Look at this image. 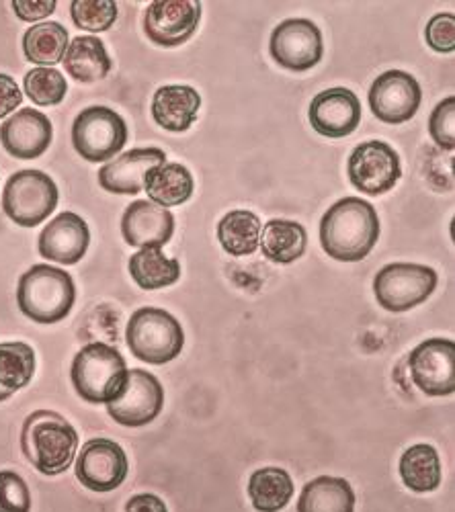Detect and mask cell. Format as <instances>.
<instances>
[{"label":"cell","instance_id":"52a82bcc","mask_svg":"<svg viewBox=\"0 0 455 512\" xmlns=\"http://www.w3.org/2000/svg\"><path fill=\"white\" fill-rule=\"evenodd\" d=\"M128 142V125L109 107H89L72 123V146L89 162H107Z\"/></svg>","mask_w":455,"mask_h":512},{"label":"cell","instance_id":"d6a6232c","mask_svg":"<svg viewBox=\"0 0 455 512\" xmlns=\"http://www.w3.org/2000/svg\"><path fill=\"white\" fill-rule=\"evenodd\" d=\"M70 17L78 29L107 31L117 21V3L113 0H74L70 3Z\"/></svg>","mask_w":455,"mask_h":512},{"label":"cell","instance_id":"603a6c76","mask_svg":"<svg viewBox=\"0 0 455 512\" xmlns=\"http://www.w3.org/2000/svg\"><path fill=\"white\" fill-rule=\"evenodd\" d=\"M144 189L148 193V201L169 209L181 205L193 195V177L189 168L179 162H164L152 168L146 175Z\"/></svg>","mask_w":455,"mask_h":512},{"label":"cell","instance_id":"e575fe53","mask_svg":"<svg viewBox=\"0 0 455 512\" xmlns=\"http://www.w3.org/2000/svg\"><path fill=\"white\" fill-rule=\"evenodd\" d=\"M0 512H31V492L25 480L9 469L0 472Z\"/></svg>","mask_w":455,"mask_h":512},{"label":"cell","instance_id":"30bf717a","mask_svg":"<svg viewBox=\"0 0 455 512\" xmlns=\"http://www.w3.org/2000/svg\"><path fill=\"white\" fill-rule=\"evenodd\" d=\"M107 406V414L121 426L128 429H140L150 424L162 412L164 406V390L156 375L144 369L128 371L126 386L121 394L111 400Z\"/></svg>","mask_w":455,"mask_h":512},{"label":"cell","instance_id":"4316f807","mask_svg":"<svg viewBox=\"0 0 455 512\" xmlns=\"http://www.w3.org/2000/svg\"><path fill=\"white\" fill-rule=\"evenodd\" d=\"M68 50V29L56 21L37 23L23 35V54L31 64L41 68L56 66Z\"/></svg>","mask_w":455,"mask_h":512},{"label":"cell","instance_id":"ac0fdd59","mask_svg":"<svg viewBox=\"0 0 455 512\" xmlns=\"http://www.w3.org/2000/svg\"><path fill=\"white\" fill-rule=\"evenodd\" d=\"M54 136L52 121L33 107L19 109L11 119L0 127V142L3 148L21 160H33L44 154Z\"/></svg>","mask_w":455,"mask_h":512},{"label":"cell","instance_id":"83f0119b","mask_svg":"<svg viewBox=\"0 0 455 512\" xmlns=\"http://www.w3.org/2000/svg\"><path fill=\"white\" fill-rule=\"evenodd\" d=\"M294 496V482L281 467H263L248 480V498L259 512H281Z\"/></svg>","mask_w":455,"mask_h":512},{"label":"cell","instance_id":"4dcf8cb0","mask_svg":"<svg viewBox=\"0 0 455 512\" xmlns=\"http://www.w3.org/2000/svg\"><path fill=\"white\" fill-rule=\"evenodd\" d=\"M35 373V351L27 343L0 345V402L29 386Z\"/></svg>","mask_w":455,"mask_h":512},{"label":"cell","instance_id":"7402d4cb","mask_svg":"<svg viewBox=\"0 0 455 512\" xmlns=\"http://www.w3.org/2000/svg\"><path fill=\"white\" fill-rule=\"evenodd\" d=\"M62 62L68 74L82 84H93L103 80L113 66L103 41L91 35L74 37Z\"/></svg>","mask_w":455,"mask_h":512},{"label":"cell","instance_id":"484cf974","mask_svg":"<svg viewBox=\"0 0 455 512\" xmlns=\"http://www.w3.org/2000/svg\"><path fill=\"white\" fill-rule=\"evenodd\" d=\"M398 469L402 484L417 494L433 492L441 484V461L431 445L421 443L408 447L400 457Z\"/></svg>","mask_w":455,"mask_h":512},{"label":"cell","instance_id":"d6986e66","mask_svg":"<svg viewBox=\"0 0 455 512\" xmlns=\"http://www.w3.org/2000/svg\"><path fill=\"white\" fill-rule=\"evenodd\" d=\"M164 162L167 154L160 148H134L99 170V185L115 195H138L144 189L146 175Z\"/></svg>","mask_w":455,"mask_h":512},{"label":"cell","instance_id":"f546056e","mask_svg":"<svg viewBox=\"0 0 455 512\" xmlns=\"http://www.w3.org/2000/svg\"><path fill=\"white\" fill-rule=\"evenodd\" d=\"M218 240L222 248L232 256L253 254L261 240V220L257 213L246 209H234L220 220Z\"/></svg>","mask_w":455,"mask_h":512},{"label":"cell","instance_id":"44dd1931","mask_svg":"<svg viewBox=\"0 0 455 512\" xmlns=\"http://www.w3.org/2000/svg\"><path fill=\"white\" fill-rule=\"evenodd\" d=\"M201 97L187 84H169L160 87L152 99V117L162 130L183 134L197 119Z\"/></svg>","mask_w":455,"mask_h":512},{"label":"cell","instance_id":"e0dca14e","mask_svg":"<svg viewBox=\"0 0 455 512\" xmlns=\"http://www.w3.org/2000/svg\"><path fill=\"white\" fill-rule=\"evenodd\" d=\"M91 232L87 222L72 211L56 216L39 234V254L60 265H76L87 254Z\"/></svg>","mask_w":455,"mask_h":512},{"label":"cell","instance_id":"d4e9b609","mask_svg":"<svg viewBox=\"0 0 455 512\" xmlns=\"http://www.w3.org/2000/svg\"><path fill=\"white\" fill-rule=\"evenodd\" d=\"M261 250L275 265H289L306 252V228L292 220H271L261 232Z\"/></svg>","mask_w":455,"mask_h":512},{"label":"cell","instance_id":"8fae6325","mask_svg":"<svg viewBox=\"0 0 455 512\" xmlns=\"http://www.w3.org/2000/svg\"><path fill=\"white\" fill-rule=\"evenodd\" d=\"M415 386L429 398H443L455 392V345L447 338H429L408 357Z\"/></svg>","mask_w":455,"mask_h":512},{"label":"cell","instance_id":"7a4b0ae2","mask_svg":"<svg viewBox=\"0 0 455 512\" xmlns=\"http://www.w3.org/2000/svg\"><path fill=\"white\" fill-rule=\"evenodd\" d=\"M78 433L54 410L31 412L21 431V451L44 476H60L74 463Z\"/></svg>","mask_w":455,"mask_h":512},{"label":"cell","instance_id":"3957f363","mask_svg":"<svg viewBox=\"0 0 455 512\" xmlns=\"http://www.w3.org/2000/svg\"><path fill=\"white\" fill-rule=\"evenodd\" d=\"M76 287L68 271L35 265L21 275L17 304L23 316L37 324L62 322L74 308Z\"/></svg>","mask_w":455,"mask_h":512},{"label":"cell","instance_id":"277c9868","mask_svg":"<svg viewBox=\"0 0 455 512\" xmlns=\"http://www.w3.org/2000/svg\"><path fill=\"white\" fill-rule=\"evenodd\" d=\"M126 359L115 347L93 343L80 349L70 367L76 394L91 404H109L126 386Z\"/></svg>","mask_w":455,"mask_h":512},{"label":"cell","instance_id":"9c48e42d","mask_svg":"<svg viewBox=\"0 0 455 512\" xmlns=\"http://www.w3.org/2000/svg\"><path fill=\"white\" fill-rule=\"evenodd\" d=\"M349 181L365 195H384L396 187L402 177L400 156L380 140L359 144L349 158Z\"/></svg>","mask_w":455,"mask_h":512},{"label":"cell","instance_id":"8d00e7d4","mask_svg":"<svg viewBox=\"0 0 455 512\" xmlns=\"http://www.w3.org/2000/svg\"><path fill=\"white\" fill-rule=\"evenodd\" d=\"M54 0H15L13 11L21 21H41L56 11Z\"/></svg>","mask_w":455,"mask_h":512},{"label":"cell","instance_id":"5b68a950","mask_svg":"<svg viewBox=\"0 0 455 512\" xmlns=\"http://www.w3.org/2000/svg\"><path fill=\"white\" fill-rule=\"evenodd\" d=\"M126 340L136 359L148 365H167L181 355L185 332L171 312L140 308L128 322Z\"/></svg>","mask_w":455,"mask_h":512},{"label":"cell","instance_id":"1f68e13d","mask_svg":"<svg viewBox=\"0 0 455 512\" xmlns=\"http://www.w3.org/2000/svg\"><path fill=\"white\" fill-rule=\"evenodd\" d=\"M23 87H25L27 97L39 107L60 105L68 93V84H66L64 74L54 68L29 70L23 78Z\"/></svg>","mask_w":455,"mask_h":512},{"label":"cell","instance_id":"74e56055","mask_svg":"<svg viewBox=\"0 0 455 512\" xmlns=\"http://www.w3.org/2000/svg\"><path fill=\"white\" fill-rule=\"evenodd\" d=\"M23 101V93L19 89V84L9 76V74H0V119L13 113Z\"/></svg>","mask_w":455,"mask_h":512},{"label":"cell","instance_id":"cb8c5ba5","mask_svg":"<svg viewBox=\"0 0 455 512\" xmlns=\"http://www.w3.org/2000/svg\"><path fill=\"white\" fill-rule=\"evenodd\" d=\"M355 492L343 478L320 476L308 482L298 500V512H353Z\"/></svg>","mask_w":455,"mask_h":512},{"label":"cell","instance_id":"ba28073f","mask_svg":"<svg viewBox=\"0 0 455 512\" xmlns=\"http://www.w3.org/2000/svg\"><path fill=\"white\" fill-rule=\"evenodd\" d=\"M435 289L437 273L425 265L392 263L374 279L378 304L392 314H402L425 304Z\"/></svg>","mask_w":455,"mask_h":512},{"label":"cell","instance_id":"7c38bea8","mask_svg":"<svg viewBox=\"0 0 455 512\" xmlns=\"http://www.w3.org/2000/svg\"><path fill=\"white\" fill-rule=\"evenodd\" d=\"M74 472L91 492H113L128 478V455L111 439H91L80 449Z\"/></svg>","mask_w":455,"mask_h":512},{"label":"cell","instance_id":"d590c367","mask_svg":"<svg viewBox=\"0 0 455 512\" xmlns=\"http://www.w3.org/2000/svg\"><path fill=\"white\" fill-rule=\"evenodd\" d=\"M427 46L437 54H451L455 50V17L451 13L435 15L425 31Z\"/></svg>","mask_w":455,"mask_h":512},{"label":"cell","instance_id":"6da1fadb","mask_svg":"<svg viewBox=\"0 0 455 512\" xmlns=\"http://www.w3.org/2000/svg\"><path fill=\"white\" fill-rule=\"evenodd\" d=\"M378 238V211L359 197L337 201L320 220V244L328 256L341 263L363 261L374 250Z\"/></svg>","mask_w":455,"mask_h":512},{"label":"cell","instance_id":"9a60e30c","mask_svg":"<svg viewBox=\"0 0 455 512\" xmlns=\"http://www.w3.org/2000/svg\"><path fill=\"white\" fill-rule=\"evenodd\" d=\"M201 5L197 0H154L144 15V31L162 48H177L199 27Z\"/></svg>","mask_w":455,"mask_h":512},{"label":"cell","instance_id":"8992f818","mask_svg":"<svg viewBox=\"0 0 455 512\" xmlns=\"http://www.w3.org/2000/svg\"><path fill=\"white\" fill-rule=\"evenodd\" d=\"M58 207V187L41 170H19L3 191V209L7 218L23 228H35L46 222Z\"/></svg>","mask_w":455,"mask_h":512},{"label":"cell","instance_id":"4fadbf2b","mask_svg":"<svg viewBox=\"0 0 455 512\" xmlns=\"http://www.w3.org/2000/svg\"><path fill=\"white\" fill-rule=\"evenodd\" d=\"M322 33L308 19H287L279 23L269 41L271 58L285 70L304 72L322 60Z\"/></svg>","mask_w":455,"mask_h":512},{"label":"cell","instance_id":"f35d334b","mask_svg":"<svg viewBox=\"0 0 455 512\" xmlns=\"http://www.w3.org/2000/svg\"><path fill=\"white\" fill-rule=\"evenodd\" d=\"M126 512H169V510H167V504H164L158 496L138 494L128 500Z\"/></svg>","mask_w":455,"mask_h":512},{"label":"cell","instance_id":"f1b7e54d","mask_svg":"<svg viewBox=\"0 0 455 512\" xmlns=\"http://www.w3.org/2000/svg\"><path fill=\"white\" fill-rule=\"evenodd\" d=\"M130 275L140 289L154 291L175 285L181 265L177 259H167L160 248H140L130 259Z\"/></svg>","mask_w":455,"mask_h":512},{"label":"cell","instance_id":"ffe728a7","mask_svg":"<svg viewBox=\"0 0 455 512\" xmlns=\"http://www.w3.org/2000/svg\"><path fill=\"white\" fill-rule=\"evenodd\" d=\"M175 218L152 201H134L121 218V234L130 246L160 248L173 238Z\"/></svg>","mask_w":455,"mask_h":512},{"label":"cell","instance_id":"5bb4252c","mask_svg":"<svg viewBox=\"0 0 455 512\" xmlns=\"http://www.w3.org/2000/svg\"><path fill=\"white\" fill-rule=\"evenodd\" d=\"M369 107L380 121L384 123H406L417 115L421 107V87L417 78L402 72L388 70L380 74L369 89Z\"/></svg>","mask_w":455,"mask_h":512},{"label":"cell","instance_id":"2e32d148","mask_svg":"<svg viewBox=\"0 0 455 512\" xmlns=\"http://www.w3.org/2000/svg\"><path fill=\"white\" fill-rule=\"evenodd\" d=\"M308 117L314 132H318L320 136L335 140L347 138L359 127L361 103L357 95L349 89H328L314 97Z\"/></svg>","mask_w":455,"mask_h":512},{"label":"cell","instance_id":"836d02e7","mask_svg":"<svg viewBox=\"0 0 455 512\" xmlns=\"http://www.w3.org/2000/svg\"><path fill=\"white\" fill-rule=\"evenodd\" d=\"M429 134L433 142L451 152L455 148V99H443L429 117Z\"/></svg>","mask_w":455,"mask_h":512}]
</instances>
